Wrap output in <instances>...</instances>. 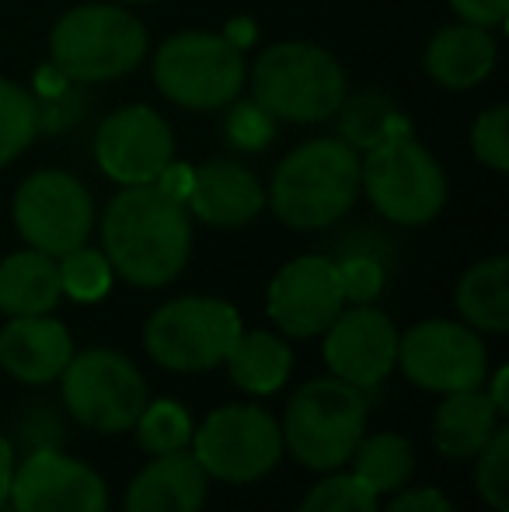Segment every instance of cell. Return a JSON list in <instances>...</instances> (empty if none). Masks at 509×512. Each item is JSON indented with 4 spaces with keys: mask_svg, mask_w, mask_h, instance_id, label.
Instances as JSON below:
<instances>
[{
    "mask_svg": "<svg viewBox=\"0 0 509 512\" xmlns=\"http://www.w3.org/2000/svg\"><path fill=\"white\" fill-rule=\"evenodd\" d=\"M74 356L70 331L46 314L14 317L0 331V366L21 384H49Z\"/></svg>",
    "mask_w": 509,
    "mask_h": 512,
    "instance_id": "17",
    "label": "cell"
},
{
    "mask_svg": "<svg viewBox=\"0 0 509 512\" xmlns=\"http://www.w3.org/2000/svg\"><path fill=\"white\" fill-rule=\"evenodd\" d=\"M349 460H353V478L360 481V485H367L374 495L401 488L415 471L412 446H408V439L394 436V432L360 439Z\"/></svg>",
    "mask_w": 509,
    "mask_h": 512,
    "instance_id": "25",
    "label": "cell"
},
{
    "mask_svg": "<svg viewBox=\"0 0 509 512\" xmlns=\"http://www.w3.org/2000/svg\"><path fill=\"white\" fill-rule=\"evenodd\" d=\"M60 290L81 304H95L109 293L112 286V265L102 251L95 248H74L60 258Z\"/></svg>",
    "mask_w": 509,
    "mask_h": 512,
    "instance_id": "28",
    "label": "cell"
},
{
    "mask_svg": "<svg viewBox=\"0 0 509 512\" xmlns=\"http://www.w3.org/2000/svg\"><path fill=\"white\" fill-rule=\"evenodd\" d=\"M206 471L192 453H161L126 492V512H203Z\"/></svg>",
    "mask_w": 509,
    "mask_h": 512,
    "instance_id": "19",
    "label": "cell"
},
{
    "mask_svg": "<svg viewBox=\"0 0 509 512\" xmlns=\"http://www.w3.org/2000/svg\"><path fill=\"white\" fill-rule=\"evenodd\" d=\"M154 81L164 98L182 108H220L245 84V60L224 35L182 32L161 46Z\"/></svg>",
    "mask_w": 509,
    "mask_h": 512,
    "instance_id": "8",
    "label": "cell"
},
{
    "mask_svg": "<svg viewBox=\"0 0 509 512\" xmlns=\"http://www.w3.org/2000/svg\"><path fill=\"white\" fill-rule=\"evenodd\" d=\"M325 359L339 380L353 387H374L398 363V331L381 310L360 304L325 328Z\"/></svg>",
    "mask_w": 509,
    "mask_h": 512,
    "instance_id": "16",
    "label": "cell"
},
{
    "mask_svg": "<svg viewBox=\"0 0 509 512\" xmlns=\"http://www.w3.org/2000/svg\"><path fill=\"white\" fill-rule=\"evenodd\" d=\"M241 335L238 310L213 297L171 300L147 321L143 342L164 370L199 373L224 363Z\"/></svg>",
    "mask_w": 509,
    "mask_h": 512,
    "instance_id": "7",
    "label": "cell"
},
{
    "mask_svg": "<svg viewBox=\"0 0 509 512\" xmlns=\"http://www.w3.org/2000/svg\"><path fill=\"white\" fill-rule=\"evenodd\" d=\"M297 512H377V495L353 474H335L311 488Z\"/></svg>",
    "mask_w": 509,
    "mask_h": 512,
    "instance_id": "30",
    "label": "cell"
},
{
    "mask_svg": "<svg viewBox=\"0 0 509 512\" xmlns=\"http://www.w3.org/2000/svg\"><path fill=\"white\" fill-rule=\"evenodd\" d=\"M509 108L496 105L485 115H478L475 126H471V150L482 164H489L492 171L509 168Z\"/></svg>",
    "mask_w": 509,
    "mask_h": 512,
    "instance_id": "31",
    "label": "cell"
},
{
    "mask_svg": "<svg viewBox=\"0 0 509 512\" xmlns=\"http://www.w3.org/2000/svg\"><path fill=\"white\" fill-rule=\"evenodd\" d=\"M255 102L286 122H325L346 102V74L332 53L311 42L265 49L252 74Z\"/></svg>",
    "mask_w": 509,
    "mask_h": 512,
    "instance_id": "3",
    "label": "cell"
},
{
    "mask_svg": "<svg viewBox=\"0 0 509 512\" xmlns=\"http://www.w3.org/2000/svg\"><path fill=\"white\" fill-rule=\"evenodd\" d=\"M339 279H342L346 300H353V304H370L384 286V269L374 262V258L356 255L339 265Z\"/></svg>",
    "mask_w": 509,
    "mask_h": 512,
    "instance_id": "32",
    "label": "cell"
},
{
    "mask_svg": "<svg viewBox=\"0 0 509 512\" xmlns=\"http://www.w3.org/2000/svg\"><path fill=\"white\" fill-rule=\"evenodd\" d=\"M496 67V39L482 25H450L436 32L426 49V70L436 84L468 91L482 84Z\"/></svg>",
    "mask_w": 509,
    "mask_h": 512,
    "instance_id": "20",
    "label": "cell"
},
{
    "mask_svg": "<svg viewBox=\"0 0 509 512\" xmlns=\"http://www.w3.org/2000/svg\"><path fill=\"white\" fill-rule=\"evenodd\" d=\"M227 133L241 150H262L272 140V115L258 102L238 105L227 119Z\"/></svg>",
    "mask_w": 509,
    "mask_h": 512,
    "instance_id": "33",
    "label": "cell"
},
{
    "mask_svg": "<svg viewBox=\"0 0 509 512\" xmlns=\"http://www.w3.org/2000/svg\"><path fill=\"white\" fill-rule=\"evenodd\" d=\"M360 196V157L342 140H311L297 147L272 178L269 203L293 230L335 223Z\"/></svg>",
    "mask_w": 509,
    "mask_h": 512,
    "instance_id": "2",
    "label": "cell"
},
{
    "mask_svg": "<svg viewBox=\"0 0 509 512\" xmlns=\"http://www.w3.org/2000/svg\"><path fill=\"white\" fill-rule=\"evenodd\" d=\"M192 178H196V171H192L189 164H168V168H164L161 175L154 178V185L168 199H175V203H185V199H189V192H192Z\"/></svg>",
    "mask_w": 509,
    "mask_h": 512,
    "instance_id": "36",
    "label": "cell"
},
{
    "mask_svg": "<svg viewBox=\"0 0 509 512\" xmlns=\"http://www.w3.org/2000/svg\"><path fill=\"white\" fill-rule=\"evenodd\" d=\"M457 310L471 328L503 335L509 328V258L496 255L471 265L457 283Z\"/></svg>",
    "mask_w": 509,
    "mask_h": 512,
    "instance_id": "23",
    "label": "cell"
},
{
    "mask_svg": "<svg viewBox=\"0 0 509 512\" xmlns=\"http://www.w3.org/2000/svg\"><path fill=\"white\" fill-rule=\"evenodd\" d=\"M499 429V411L489 394L471 387V391L447 394L433 418V439L447 457H475L489 436Z\"/></svg>",
    "mask_w": 509,
    "mask_h": 512,
    "instance_id": "22",
    "label": "cell"
},
{
    "mask_svg": "<svg viewBox=\"0 0 509 512\" xmlns=\"http://www.w3.org/2000/svg\"><path fill=\"white\" fill-rule=\"evenodd\" d=\"M35 129H39L35 98L21 84L0 77V168L32 143Z\"/></svg>",
    "mask_w": 509,
    "mask_h": 512,
    "instance_id": "26",
    "label": "cell"
},
{
    "mask_svg": "<svg viewBox=\"0 0 509 512\" xmlns=\"http://www.w3.org/2000/svg\"><path fill=\"white\" fill-rule=\"evenodd\" d=\"M387 512H454V506L436 488H415V492H401Z\"/></svg>",
    "mask_w": 509,
    "mask_h": 512,
    "instance_id": "35",
    "label": "cell"
},
{
    "mask_svg": "<svg viewBox=\"0 0 509 512\" xmlns=\"http://www.w3.org/2000/svg\"><path fill=\"white\" fill-rule=\"evenodd\" d=\"M14 223L35 251L63 258L67 251L88 244L95 203L67 171H35L14 196Z\"/></svg>",
    "mask_w": 509,
    "mask_h": 512,
    "instance_id": "11",
    "label": "cell"
},
{
    "mask_svg": "<svg viewBox=\"0 0 509 512\" xmlns=\"http://www.w3.org/2000/svg\"><path fill=\"white\" fill-rule=\"evenodd\" d=\"M105 258L133 286H164L185 269L192 227L185 203L168 199L154 182L129 185L112 199L102 223Z\"/></svg>",
    "mask_w": 509,
    "mask_h": 512,
    "instance_id": "1",
    "label": "cell"
},
{
    "mask_svg": "<svg viewBox=\"0 0 509 512\" xmlns=\"http://www.w3.org/2000/svg\"><path fill=\"white\" fill-rule=\"evenodd\" d=\"M192 457L203 464L206 474L231 485L258 481L283 457V432L269 411L255 405H227L217 408L192 432Z\"/></svg>",
    "mask_w": 509,
    "mask_h": 512,
    "instance_id": "10",
    "label": "cell"
},
{
    "mask_svg": "<svg viewBox=\"0 0 509 512\" xmlns=\"http://www.w3.org/2000/svg\"><path fill=\"white\" fill-rule=\"evenodd\" d=\"M11 478H14V450L7 443V436H0V506H4L7 492H11Z\"/></svg>",
    "mask_w": 509,
    "mask_h": 512,
    "instance_id": "37",
    "label": "cell"
},
{
    "mask_svg": "<svg viewBox=\"0 0 509 512\" xmlns=\"http://www.w3.org/2000/svg\"><path fill=\"white\" fill-rule=\"evenodd\" d=\"M496 512H506V509H496Z\"/></svg>",
    "mask_w": 509,
    "mask_h": 512,
    "instance_id": "40",
    "label": "cell"
},
{
    "mask_svg": "<svg viewBox=\"0 0 509 512\" xmlns=\"http://www.w3.org/2000/svg\"><path fill=\"white\" fill-rule=\"evenodd\" d=\"M136 443L147 453L161 457V453L185 450L192 443V422L178 401H154L140 411L136 418Z\"/></svg>",
    "mask_w": 509,
    "mask_h": 512,
    "instance_id": "27",
    "label": "cell"
},
{
    "mask_svg": "<svg viewBox=\"0 0 509 512\" xmlns=\"http://www.w3.org/2000/svg\"><path fill=\"white\" fill-rule=\"evenodd\" d=\"M53 63L74 81H112L140 67L147 32L123 7L88 4L67 11L53 28Z\"/></svg>",
    "mask_w": 509,
    "mask_h": 512,
    "instance_id": "5",
    "label": "cell"
},
{
    "mask_svg": "<svg viewBox=\"0 0 509 512\" xmlns=\"http://www.w3.org/2000/svg\"><path fill=\"white\" fill-rule=\"evenodd\" d=\"M14 512H105L109 492L105 481L88 464L63 457L56 450H39L14 471L11 492Z\"/></svg>",
    "mask_w": 509,
    "mask_h": 512,
    "instance_id": "14",
    "label": "cell"
},
{
    "mask_svg": "<svg viewBox=\"0 0 509 512\" xmlns=\"http://www.w3.org/2000/svg\"><path fill=\"white\" fill-rule=\"evenodd\" d=\"M360 189H367L370 203L387 220L419 227L443 209L447 178L426 147H419L405 129H391L360 164Z\"/></svg>",
    "mask_w": 509,
    "mask_h": 512,
    "instance_id": "6",
    "label": "cell"
},
{
    "mask_svg": "<svg viewBox=\"0 0 509 512\" xmlns=\"http://www.w3.org/2000/svg\"><path fill=\"white\" fill-rule=\"evenodd\" d=\"M116 4H147V0H116Z\"/></svg>",
    "mask_w": 509,
    "mask_h": 512,
    "instance_id": "39",
    "label": "cell"
},
{
    "mask_svg": "<svg viewBox=\"0 0 509 512\" xmlns=\"http://www.w3.org/2000/svg\"><path fill=\"white\" fill-rule=\"evenodd\" d=\"M367 429V401L346 380H311L286 405L283 443L311 471H335L353 457Z\"/></svg>",
    "mask_w": 509,
    "mask_h": 512,
    "instance_id": "4",
    "label": "cell"
},
{
    "mask_svg": "<svg viewBox=\"0 0 509 512\" xmlns=\"http://www.w3.org/2000/svg\"><path fill=\"white\" fill-rule=\"evenodd\" d=\"M506 387H509V366H499V370H496V380H492V391H489V401L496 405L499 415H506V411H509Z\"/></svg>",
    "mask_w": 509,
    "mask_h": 512,
    "instance_id": "38",
    "label": "cell"
},
{
    "mask_svg": "<svg viewBox=\"0 0 509 512\" xmlns=\"http://www.w3.org/2000/svg\"><path fill=\"white\" fill-rule=\"evenodd\" d=\"M185 203L210 227H245L265 206V192L248 168L234 161H213L196 171Z\"/></svg>",
    "mask_w": 509,
    "mask_h": 512,
    "instance_id": "18",
    "label": "cell"
},
{
    "mask_svg": "<svg viewBox=\"0 0 509 512\" xmlns=\"http://www.w3.org/2000/svg\"><path fill=\"white\" fill-rule=\"evenodd\" d=\"M231 380L248 394H272L290 377L293 356L286 342H279L269 331H241L234 349L227 352Z\"/></svg>",
    "mask_w": 509,
    "mask_h": 512,
    "instance_id": "24",
    "label": "cell"
},
{
    "mask_svg": "<svg viewBox=\"0 0 509 512\" xmlns=\"http://www.w3.org/2000/svg\"><path fill=\"white\" fill-rule=\"evenodd\" d=\"M342 293L339 265L328 258L307 255L276 272L269 286V317L293 338L321 335L339 317Z\"/></svg>",
    "mask_w": 509,
    "mask_h": 512,
    "instance_id": "15",
    "label": "cell"
},
{
    "mask_svg": "<svg viewBox=\"0 0 509 512\" xmlns=\"http://www.w3.org/2000/svg\"><path fill=\"white\" fill-rule=\"evenodd\" d=\"M63 405L95 432H126L147 408V384L126 356L88 349L63 366Z\"/></svg>",
    "mask_w": 509,
    "mask_h": 512,
    "instance_id": "9",
    "label": "cell"
},
{
    "mask_svg": "<svg viewBox=\"0 0 509 512\" xmlns=\"http://www.w3.org/2000/svg\"><path fill=\"white\" fill-rule=\"evenodd\" d=\"M475 485L478 495L489 502L492 509L509 506V429H496L489 443L475 453Z\"/></svg>",
    "mask_w": 509,
    "mask_h": 512,
    "instance_id": "29",
    "label": "cell"
},
{
    "mask_svg": "<svg viewBox=\"0 0 509 512\" xmlns=\"http://www.w3.org/2000/svg\"><path fill=\"white\" fill-rule=\"evenodd\" d=\"M398 363L415 387L454 394L482 387L489 356L482 338L454 321H422L398 342Z\"/></svg>",
    "mask_w": 509,
    "mask_h": 512,
    "instance_id": "12",
    "label": "cell"
},
{
    "mask_svg": "<svg viewBox=\"0 0 509 512\" xmlns=\"http://www.w3.org/2000/svg\"><path fill=\"white\" fill-rule=\"evenodd\" d=\"M450 7H454L468 25H482V28L503 25L509 14V0H450Z\"/></svg>",
    "mask_w": 509,
    "mask_h": 512,
    "instance_id": "34",
    "label": "cell"
},
{
    "mask_svg": "<svg viewBox=\"0 0 509 512\" xmlns=\"http://www.w3.org/2000/svg\"><path fill=\"white\" fill-rule=\"evenodd\" d=\"M98 168L123 185H150L175 157L171 129L154 108H119L98 126Z\"/></svg>",
    "mask_w": 509,
    "mask_h": 512,
    "instance_id": "13",
    "label": "cell"
},
{
    "mask_svg": "<svg viewBox=\"0 0 509 512\" xmlns=\"http://www.w3.org/2000/svg\"><path fill=\"white\" fill-rule=\"evenodd\" d=\"M60 269L42 251H18L0 262V310L11 317L49 314L60 300Z\"/></svg>",
    "mask_w": 509,
    "mask_h": 512,
    "instance_id": "21",
    "label": "cell"
}]
</instances>
